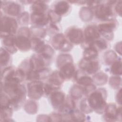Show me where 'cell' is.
Listing matches in <instances>:
<instances>
[{
	"label": "cell",
	"mask_w": 122,
	"mask_h": 122,
	"mask_svg": "<svg viewBox=\"0 0 122 122\" xmlns=\"http://www.w3.org/2000/svg\"><path fill=\"white\" fill-rule=\"evenodd\" d=\"M104 94L99 90L92 92L88 102L90 106L98 113H102L106 107V102Z\"/></svg>",
	"instance_id": "1"
},
{
	"label": "cell",
	"mask_w": 122,
	"mask_h": 122,
	"mask_svg": "<svg viewBox=\"0 0 122 122\" xmlns=\"http://www.w3.org/2000/svg\"><path fill=\"white\" fill-rule=\"evenodd\" d=\"M1 38H5L14 36L17 29L16 20L12 18L4 16L1 18Z\"/></svg>",
	"instance_id": "2"
},
{
	"label": "cell",
	"mask_w": 122,
	"mask_h": 122,
	"mask_svg": "<svg viewBox=\"0 0 122 122\" xmlns=\"http://www.w3.org/2000/svg\"><path fill=\"white\" fill-rule=\"evenodd\" d=\"M28 91L29 95L30 98L38 99L44 92V85L40 81H32L28 84Z\"/></svg>",
	"instance_id": "3"
},
{
	"label": "cell",
	"mask_w": 122,
	"mask_h": 122,
	"mask_svg": "<svg viewBox=\"0 0 122 122\" xmlns=\"http://www.w3.org/2000/svg\"><path fill=\"white\" fill-rule=\"evenodd\" d=\"M52 44L55 49L63 51H69L71 48V45L62 34H57L53 38Z\"/></svg>",
	"instance_id": "4"
},
{
	"label": "cell",
	"mask_w": 122,
	"mask_h": 122,
	"mask_svg": "<svg viewBox=\"0 0 122 122\" xmlns=\"http://www.w3.org/2000/svg\"><path fill=\"white\" fill-rule=\"evenodd\" d=\"M93 60L83 58L80 62V67L89 74L96 72L99 69V63Z\"/></svg>",
	"instance_id": "5"
},
{
	"label": "cell",
	"mask_w": 122,
	"mask_h": 122,
	"mask_svg": "<svg viewBox=\"0 0 122 122\" xmlns=\"http://www.w3.org/2000/svg\"><path fill=\"white\" fill-rule=\"evenodd\" d=\"M95 14L100 20H107L112 15V12L111 7L108 5L98 4L95 6Z\"/></svg>",
	"instance_id": "6"
},
{
	"label": "cell",
	"mask_w": 122,
	"mask_h": 122,
	"mask_svg": "<svg viewBox=\"0 0 122 122\" xmlns=\"http://www.w3.org/2000/svg\"><path fill=\"white\" fill-rule=\"evenodd\" d=\"M15 37V42L17 47L22 51L29 50L31 46V42L29 39V36L23 34H19Z\"/></svg>",
	"instance_id": "7"
},
{
	"label": "cell",
	"mask_w": 122,
	"mask_h": 122,
	"mask_svg": "<svg viewBox=\"0 0 122 122\" xmlns=\"http://www.w3.org/2000/svg\"><path fill=\"white\" fill-rule=\"evenodd\" d=\"M67 36L71 42L79 44L82 41L84 35L81 29L72 28L68 31Z\"/></svg>",
	"instance_id": "8"
},
{
	"label": "cell",
	"mask_w": 122,
	"mask_h": 122,
	"mask_svg": "<svg viewBox=\"0 0 122 122\" xmlns=\"http://www.w3.org/2000/svg\"><path fill=\"white\" fill-rule=\"evenodd\" d=\"M84 36L86 42L89 43L99 38L100 36V33L98 28L96 27V26H89L85 30Z\"/></svg>",
	"instance_id": "9"
},
{
	"label": "cell",
	"mask_w": 122,
	"mask_h": 122,
	"mask_svg": "<svg viewBox=\"0 0 122 122\" xmlns=\"http://www.w3.org/2000/svg\"><path fill=\"white\" fill-rule=\"evenodd\" d=\"M75 68L71 62H67L62 66L59 72L63 79H68L73 76Z\"/></svg>",
	"instance_id": "10"
},
{
	"label": "cell",
	"mask_w": 122,
	"mask_h": 122,
	"mask_svg": "<svg viewBox=\"0 0 122 122\" xmlns=\"http://www.w3.org/2000/svg\"><path fill=\"white\" fill-rule=\"evenodd\" d=\"M32 22L38 26H43L47 24L49 20L48 16L44 13L33 12L31 17Z\"/></svg>",
	"instance_id": "11"
},
{
	"label": "cell",
	"mask_w": 122,
	"mask_h": 122,
	"mask_svg": "<svg viewBox=\"0 0 122 122\" xmlns=\"http://www.w3.org/2000/svg\"><path fill=\"white\" fill-rule=\"evenodd\" d=\"M64 95L61 92H54L51 93V101L53 106L56 108H61L64 102Z\"/></svg>",
	"instance_id": "12"
},
{
	"label": "cell",
	"mask_w": 122,
	"mask_h": 122,
	"mask_svg": "<svg viewBox=\"0 0 122 122\" xmlns=\"http://www.w3.org/2000/svg\"><path fill=\"white\" fill-rule=\"evenodd\" d=\"M1 4V8L5 12L12 16H17L20 11V6L17 3H10L9 4Z\"/></svg>",
	"instance_id": "13"
},
{
	"label": "cell",
	"mask_w": 122,
	"mask_h": 122,
	"mask_svg": "<svg viewBox=\"0 0 122 122\" xmlns=\"http://www.w3.org/2000/svg\"><path fill=\"white\" fill-rule=\"evenodd\" d=\"M105 117L107 121H114L117 118L119 114V110L116 108L115 105L109 104L105 109Z\"/></svg>",
	"instance_id": "14"
},
{
	"label": "cell",
	"mask_w": 122,
	"mask_h": 122,
	"mask_svg": "<svg viewBox=\"0 0 122 122\" xmlns=\"http://www.w3.org/2000/svg\"><path fill=\"white\" fill-rule=\"evenodd\" d=\"M3 44L7 51L11 53L16 52L17 47L15 42V37L10 36L3 39Z\"/></svg>",
	"instance_id": "15"
},
{
	"label": "cell",
	"mask_w": 122,
	"mask_h": 122,
	"mask_svg": "<svg viewBox=\"0 0 122 122\" xmlns=\"http://www.w3.org/2000/svg\"><path fill=\"white\" fill-rule=\"evenodd\" d=\"M70 8V5L66 1H60L57 3L54 6L53 10L59 16L65 14Z\"/></svg>",
	"instance_id": "16"
},
{
	"label": "cell",
	"mask_w": 122,
	"mask_h": 122,
	"mask_svg": "<svg viewBox=\"0 0 122 122\" xmlns=\"http://www.w3.org/2000/svg\"><path fill=\"white\" fill-rule=\"evenodd\" d=\"M115 26V24L113 23H104L98 25L97 28L100 33L102 35H109L113 31Z\"/></svg>",
	"instance_id": "17"
},
{
	"label": "cell",
	"mask_w": 122,
	"mask_h": 122,
	"mask_svg": "<svg viewBox=\"0 0 122 122\" xmlns=\"http://www.w3.org/2000/svg\"><path fill=\"white\" fill-rule=\"evenodd\" d=\"M83 55L85 59L92 60L97 56L98 51L94 47L90 45L85 49L83 52Z\"/></svg>",
	"instance_id": "18"
},
{
	"label": "cell",
	"mask_w": 122,
	"mask_h": 122,
	"mask_svg": "<svg viewBox=\"0 0 122 122\" xmlns=\"http://www.w3.org/2000/svg\"><path fill=\"white\" fill-rule=\"evenodd\" d=\"M47 5L41 1H36L32 5V9L33 12L43 13L47 9Z\"/></svg>",
	"instance_id": "19"
},
{
	"label": "cell",
	"mask_w": 122,
	"mask_h": 122,
	"mask_svg": "<svg viewBox=\"0 0 122 122\" xmlns=\"http://www.w3.org/2000/svg\"><path fill=\"white\" fill-rule=\"evenodd\" d=\"M10 59V55L8 51L1 48L0 49V64L1 67L6 66L9 62Z\"/></svg>",
	"instance_id": "20"
},
{
	"label": "cell",
	"mask_w": 122,
	"mask_h": 122,
	"mask_svg": "<svg viewBox=\"0 0 122 122\" xmlns=\"http://www.w3.org/2000/svg\"><path fill=\"white\" fill-rule=\"evenodd\" d=\"M11 114L12 112L11 111V108L10 107L1 108L0 120L3 119V121H5L6 119H10Z\"/></svg>",
	"instance_id": "21"
},
{
	"label": "cell",
	"mask_w": 122,
	"mask_h": 122,
	"mask_svg": "<svg viewBox=\"0 0 122 122\" xmlns=\"http://www.w3.org/2000/svg\"><path fill=\"white\" fill-rule=\"evenodd\" d=\"M92 79L87 76H83L81 77L78 80V83L80 84L89 86L91 85L92 83Z\"/></svg>",
	"instance_id": "22"
},
{
	"label": "cell",
	"mask_w": 122,
	"mask_h": 122,
	"mask_svg": "<svg viewBox=\"0 0 122 122\" xmlns=\"http://www.w3.org/2000/svg\"><path fill=\"white\" fill-rule=\"evenodd\" d=\"M111 72L114 74H121L122 67L121 61L115 62L111 67Z\"/></svg>",
	"instance_id": "23"
},
{
	"label": "cell",
	"mask_w": 122,
	"mask_h": 122,
	"mask_svg": "<svg viewBox=\"0 0 122 122\" xmlns=\"http://www.w3.org/2000/svg\"><path fill=\"white\" fill-rule=\"evenodd\" d=\"M10 105V98H9L6 94L1 92V108L9 107Z\"/></svg>",
	"instance_id": "24"
},
{
	"label": "cell",
	"mask_w": 122,
	"mask_h": 122,
	"mask_svg": "<svg viewBox=\"0 0 122 122\" xmlns=\"http://www.w3.org/2000/svg\"><path fill=\"white\" fill-rule=\"evenodd\" d=\"M49 19L53 23L59 21L61 20V17L59 15L57 14L54 11H50L48 14Z\"/></svg>",
	"instance_id": "25"
}]
</instances>
